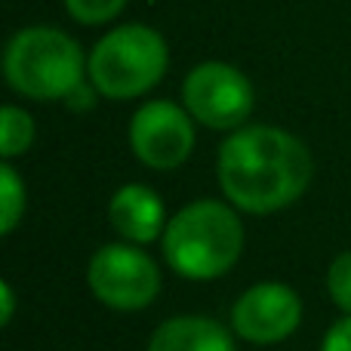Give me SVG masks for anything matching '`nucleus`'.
<instances>
[{"label": "nucleus", "instance_id": "obj_5", "mask_svg": "<svg viewBox=\"0 0 351 351\" xmlns=\"http://www.w3.org/2000/svg\"><path fill=\"white\" fill-rule=\"evenodd\" d=\"M86 287L111 311H145L160 293V268L139 243H105L90 256Z\"/></svg>", "mask_w": 351, "mask_h": 351}, {"label": "nucleus", "instance_id": "obj_7", "mask_svg": "<svg viewBox=\"0 0 351 351\" xmlns=\"http://www.w3.org/2000/svg\"><path fill=\"white\" fill-rule=\"evenodd\" d=\"M194 123L197 121L188 114L185 105H176L170 99H148L130 117V148L136 160L158 173L182 167L197 142Z\"/></svg>", "mask_w": 351, "mask_h": 351}, {"label": "nucleus", "instance_id": "obj_4", "mask_svg": "<svg viewBox=\"0 0 351 351\" xmlns=\"http://www.w3.org/2000/svg\"><path fill=\"white\" fill-rule=\"evenodd\" d=\"M170 68V47L152 25L127 22L111 28L86 56V77L99 96L130 102L145 96L164 80Z\"/></svg>", "mask_w": 351, "mask_h": 351}, {"label": "nucleus", "instance_id": "obj_10", "mask_svg": "<svg viewBox=\"0 0 351 351\" xmlns=\"http://www.w3.org/2000/svg\"><path fill=\"white\" fill-rule=\"evenodd\" d=\"M148 351H237L228 327L206 315H176L158 324Z\"/></svg>", "mask_w": 351, "mask_h": 351}, {"label": "nucleus", "instance_id": "obj_13", "mask_svg": "<svg viewBox=\"0 0 351 351\" xmlns=\"http://www.w3.org/2000/svg\"><path fill=\"white\" fill-rule=\"evenodd\" d=\"M65 3V12L74 19V22L86 25H108L127 10L130 0H62Z\"/></svg>", "mask_w": 351, "mask_h": 351}, {"label": "nucleus", "instance_id": "obj_12", "mask_svg": "<svg viewBox=\"0 0 351 351\" xmlns=\"http://www.w3.org/2000/svg\"><path fill=\"white\" fill-rule=\"evenodd\" d=\"M25 204H28V194H25V182L16 173V167L10 160L0 164V231L12 234L16 225L25 216Z\"/></svg>", "mask_w": 351, "mask_h": 351}, {"label": "nucleus", "instance_id": "obj_15", "mask_svg": "<svg viewBox=\"0 0 351 351\" xmlns=\"http://www.w3.org/2000/svg\"><path fill=\"white\" fill-rule=\"evenodd\" d=\"M321 351H351V315H342L330 324V330L321 339Z\"/></svg>", "mask_w": 351, "mask_h": 351}, {"label": "nucleus", "instance_id": "obj_1", "mask_svg": "<svg viewBox=\"0 0 351 351\" xmlns=\"http://www.w3.org/2000/svg\"><path fill=\"white\" fill-rule=\"evenodd\" d=\"M315 158L296 133L271 123H247L228 133L216 154L222 197L247 216H271L293 206L311 185Z\"/></svg>", "mask_w": 351, "mask_h": 351}, {"label": "nucleus", "instance_id": "obj_16", "mask_svg": "<svg viewBox=\"0 0 351 351\" xmlns=\"http://www.w3.org/2000/svg\"><path fill=\"white\" fill-rule=\"evenodd\" d=\"M96 96H99V90L90 84V77H86L84 84H80L77 90H74L71 96L65 99V105H68L71 111H90V108H93V102H96Z\"/></svg>", "mask_w": 351, "mask_h": 351}, {"label": "nucleus", "instance_id": "obj_8", "mask_svg": "<svg viewBox=\"0 0 351 351\" xmlns=\"http://www.w3.org/2000/svg\"><path fill=\"white\" fill-rule=\"evenodd\" d=\"M302 324V299L290 284L259 280L231 305V330L253 346H278Z\"/></svg>", "mask_w": 351, "mask_h": 351}, {"label": "nucleus", "instance_id": "obj_6", "mask_svg": "<svg viewBox=\"0 0 351 351\" xmlns=\"http://www.w3.org/2000/svg\"><path fill=\"white\" fill-rule=\"evenodd\" d=\"M182 105L206 130L234 133L247 127L253 114V84L237 65L228 62H200L182 80Z\"/></svg>", "mask_w": 351, "mask_h": 351}, {"label": "nucleus", "instance_id": "obj_17", "mask_svg": "<svg viewBox=\"0 0 351 351\" xmlns=\"http://www.w3.org/2000/svg\"><path fill=\"white\" fill-rule=\"evenodd\" d=\"M12 315H16V293H12L10 280H3V284H0V324L10 327Z\"/></svg>", "mask_w": 351, "mask_h": 351}, {"label": "nucleus", "instance_id": "obj_11", "mask_svg": "<svg viewBox=\"0 0 351 351\" xmlns=\"http://www.w3.org/2000/svg\"><path fill=\"white\" fill-rule=\"evenodd\" d=\"M34 117L19 105H3L0 111V154L3 160H12L34 145Z\"/></svg>", "mask_w": 351, "mask_h": 351}, {"label": "nucleus", "instance_id": "obj_2", "mask_svg": "<svg viewBox=\"0 0 351 351\" xmlns=\"http://www.w3.org/2000/svg\"><path fill=\"white\" fill-rule=\"evenodd\" d=\"M237 213V206L216 197L185 204L160 237L167 265L185 280H216L228 274L247 247Z\"/></svg>", "mask_w": 351, "mask_h": 351}, {"label": "nucleus", "instance_id": "obj_3", "mask_svg": "<svg viewBox=\"0 0 351 351\" xmlns=\"http://www.w3.org/2000/svg\"><path fill=\"white\" fill-rule=\"evenodd\" d=\"M3 77L31 102H65L86 80V56L68 31L28 25L3 49Z\"/></svg>", "mask_w": 351, "mask_h": 351}, {"label": "nucleus", "instance_id": "obj_14", "mask_svg": "<svg viewBox=\"0 0 351 351\" xmlns=\"http://www.w3.org/2000/svg\"><path fill=\"white\" fill-rule=\"evenodd\" d=\"M327 293L342 315H351V250L339 253L327 268Z\"/></svg>", "mask_w": 351, "mask_h": 351}, {"label": "nucleus", "instance_id": "obj_9", "mask_svg": "<svg viewBox=\"0 0 351 351\" xmlns=\"http://www.w3.org/2000/svg\"><path fill=\"white\" fill-rule=\"evenodd\" d=\"M108 222L123 241L142 247V243L164 237V228L170 219H167L164 200H160V194L154 188L130 182V185H121L111 194Z\"/></svg>", "mask_w": 351, "mask_h": 351}]
</instances>
